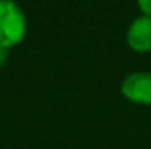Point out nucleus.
<instances>
[{"mask_svg": "<svg viewBox=\"0 0 151 149\" xmlns=\"http://www.w3.org/2000/svg\"><path fill=\"white\" fill-rule=\"evenodd\" d=\"M27 32L23 11L14 2L0 0V46L11 47L21 42Z\"/></svg>", "mask_w": 151, "mask_h": 149, "instance_id": "f257e3e1", "label": "nucleus"}, {"mask_svg": "<svg viewBox=\"0 0 151 149\" xmlns=\"http://www.w3.org/2000/svg\"><path fill=\"white\" fill-rule=\"evenodd\" d=\"M7 58H9V47L0 46V67L7 62Z\"/></svg>", "mask_w": 151, "mask_h": 149, "instance_id": "39448f33", "label": "nucleus"}, {"mask_svg": "<svg viewBox=\"0 0 151 149\" xmlns=\"http://www.w3.org/2000/svg\"><path fill=\"white\" fill-rule=\"evenodd\" d=\"M139 9L144 12L146 18H151V0H141L139 2Z\"/></svg>", "mask_w": 151, "mask_h": 149, "instance_id": "20e7f679", "label": "nucleus"}, {"mask_svg": "<svg viewBox=\"0 0 151 149\" xmlns=\"http://www.w3.org/2000/svg\"><path fill=\"white\" fill-rule=\"evenodd\" d=\"M127 42L137 53L151 51V18H146V16L137 18L128 27Z\"/></svg>", "mask_w": 151, "mask_h": 149, "instance_id": "7ed1b4c3", "label": "nucleus"}, {"mask_svg": "<svg viewBox=\"0 0 151 149\" xmlns=\"http://www.w3.org/2000/svg\"><path fill=\"white\" fill-rule=\"evenodd\" d=\"M121 93L135 104H151V72H134L121 82Z\"/></svg>", "mask_w": 151, "mask_h": 149, "instance_id": "f03ea898", "label": "nucleus"}]
</instances>
